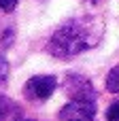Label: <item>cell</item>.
<instances>
[{"instance_id":"obj_1","label":"cell","mask_w":119,"mask_h":121,"mask_svg":"<svg viewBox=\"0 0 119 121\" xmlns=\"http://www.w3.org/2000/svg\"><path fill=\"white\" fill-rule=\"evenodd\" d=\"M102 36H104V23L100 19L77 17L53 32L49 40V53L55 57H72L87 49L98 47Z\"/></svg>"},{"instance_id":"obj_2","label":"cell","mask_w":119,"mask_h":121,"mask_svg":"<svg viewBox=\"0 0 119 121\" xmlns=\"http://www.w3.org/2000/svg\"><path fill=\"white\" fill-rule=\"evenodd\" d=\"M60 121H94L96 98H70L68 104L60 108Z\"/></svg>"},{"instance_id":"obj_3","label":"cell","mask_w":119,"mask_h":121,"mask_svg":"<svg viewBox=\"0 0 119 121\" xmlns=\"http://www.w3.org/2000/svg\"><path fill=\"white\" fill-rule=\"evenodd\" d=\"M55 87H57V79L53 74H38V77L28 79V83L23 85V96L28 100L43 102V100L51 98V94L55 91Z\"/></svg>"},{"instance_id":"obj_4","label":"cell","mask_w":119,"mask_h":121,"mask_svg":"<svg viewBox=\"0 0 119 121\" xmlns=\"http://www.w3.org/2000/svg\"><path fill=\"white\" fill-rule=\"evenodd\" d=\"M64 91L70 98H96V91L92 87V83L79 74H68L64 81Z\"/></svg>"},{"instance_id":"obj_5","label":"cell","mask_w":119,"mask_h":121,"mask_svg":"<svg viewBox=\"0 0 119 121\" xmlns=\"http://www.w3.org/2000/svg\"><path fill=\"white\" fill-rule=\"evenodd\" d=\"M106 89L111 94H119V66L111 68V72L106 74Z\"/></svg>"},{"instance_id":"obj_6","label":"cell","mask_w":119,"mask_h":121,"mask_svg":"<svg viewBox=\"0 0 119 121\" xmlns=\"http://www.w3.org/2000/svg\"><path fill=\"white\" fill-rule=\"evenodd\" d=\"M11 108H13V102H11V100H6L4 96H0V121H4L6 117H9Z\"/></svg>"},{"instance_id":"obj_7","label":"cell","mask_w":119,"mask_h":121,"mask_svg":"<svg viewBox=\"0 0 119 121\" xmlns=\"http://www.w3.org/2000/svg\"><path fill=\"white\" fill-rule=\"evenodd\" d=\"M106 121H119V100L106 108Z\"/></svg>"},{"instance_id":"obj_8","label":"cell","mask_w":119,"mask_h":121,"mask_svg":"<svg viewBox=\"0 0 119 121\" xmlns=\"http://www.w3.org/2000/svg\"><path fill=\"white\" fill-rule=\"evenodd\" d=\"M9 79V62L4 60V55H0V85H4Z\"/></svg>"},{"instance_id":"obj_9","label":"cell","mask_w":119,"mask_h":121,"mask_svg":"<svg viewBox=\"0 0 119 121\" xmlns=\"http://www.w3.org/2000/svg\"><path fill=\"white\" fill-rule=\"evenodd\" d=\"M17 2H19V0H0V11H4V13H11V11L17 6Z\"/></svg>"},{"instance_id":"obj_10","label":"cell","mask_w":119,"mask_h":121,"mask_svg":"<svg viewBox=\"0 0 119 121\" xmlns=\"http://www.w3.org/2000/svg\"><path fill=\"white\" fill-rule=\"evenodd\" d=\"M21 121H34V119H21Z\"/></svg>"},{"instance_id":"obj_11","label":"cell","mask_w":119,"mask_h":121,"mask_svg":"<svg viewBox=\"0 0 119 121\" xmlns=\"http://www.w3.org/2000/svg\"><path fill=\"white\" fill-rule=\"evenodd\" d=\"M92 2H94V0H92Z\"/></svg>"}]
</instances>
